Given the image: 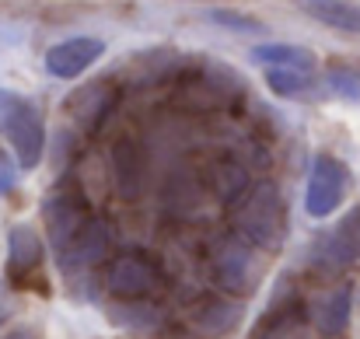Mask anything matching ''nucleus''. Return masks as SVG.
I'll return each instance as SVG.
<instances>
[{
	"instance_id": "f3484780",
	"label": "nucleus",
	"mask_w": 360,
	"mask_h": 339,
	"mask_svg": "<svg viewBox=\"0 0 360 339\" xmlns=\"http://www.w3.org/2000/svg\"><path fill=\"white\" fill-rule=\"evenodd\" d=\"M266 81H269V88L276 91V95H304V91H311V74H301V70H266Z\"/></svg>"
},
{
	"instance_id": "7ed1b4c3",
	"label": "nucleus",
	"mask_w": 360,
	"mask_h": 339,
	"mask_svg": "<svg viewBox=\"0 0 360 339\" xmlns=\"http://www.w3.org/2000/svg\"><path fill=\"white\" fill-rule=\"evenodd\" d=\"M105 287L120 301H143L161 287V269L143 252H120L105 266Z\"/></svg>"
},
{
	"instance_id": "9d476101",
	"label": "nucleus",
	"mask_w": 360,
	"mask_h": 339,
	"mask_svg": "<svg viewBox=\"0 0 360 339\" xmlns=\"http://www.w3.org/2000/svg\"><path fill=\"white\" fill-rule=\"evenodd\" d=\"M42 255H46V248H42V238L32 231L28 224H18L11 231V252H7V276L14 280V283H28V276H35L39 273V266H42Z\"/></svg>"
},
{
	"instance_id": "f03ea898",
	"label": "nucleus",
	"mask_w": 360,
	"mask_h": 339,
	"mask_svg": "<svg viewBox=\"0 0 360 339\" xmlns=\"http://www.w3.org/2000/svg\"><path fill=\"white\" fill-rule=\"evenodd\" d=\"M0 133L14 147V158H18L21 168L39 165L42 147H46V129H42L39 109L28 98H21L14 91H4V88H0Z\"/></svg>"
},
{
	"instance_id": "aec40b11",
	"label": "nucleus",
	"mask_w": 360,
	"mask_h": 339,
	"mask_svg": "<svg viewBox=\"0 0 360 339\" xmlns=\"http://www.w3.org/2000/svg\"><path fill=\"white\" fill-rule=\"evenodd\" d=\"M333 88H340L343 95H354V98H360V77H354V74L336 70V74H333Z\"/></svg>"
},
{
	"instance_id": "9b49d317",
	"label": "nucleus",
	"mask_w": 360,
	"mask_h": 339,
	"mask_svg": "<svg viewBox=\"0 0 360 339\" xmlns=\"http://www.w3.org/2000/svg\"><path fill=\"white\" fill-rule=\"evenodd\" d=\"M116 88L112 84H91V88H81L77 95H70L67 98V109L70 115L84 126V129H98L102 122H105V115L112 113V105H116Z\"/></svg>"
},
{
	"instance_id": "f8f14e48",
	"label": "nucleus",
	"mask_w": 360,
	"mask_h": 339,
	"mask_svg": "<svg viewBox=\"0 0 360 339\" xmlns=\"http://www.w3.org/2000/svg\"><path fill=\"white\" fill-rule=\"evenodd\" d=\"M304 14H311L315 21L336 28V32H350L360 35V4L350 0H301Z\"/></svg>"
},
{
	"instance_id": "4468645a",
	"label": "nucleus",
	"mask_w": 360,
	"mask_h": 339,
	"mask_svg": "<svg viewBox=\"0 0 360 339\" xmlns=\"http://www.w3.org/2000/svg\"><path fill=\"white\" fill-rule=\"evenodd\" d=\"M255 339H304V312L297 308V301L287 305V308L269 312V315L259 322Z\"/></svg>"
},
{
	"instance_id": "4be33fe9",
	"label": "nucleus",
	"mask_w": 360,
	"mask_h": 339,
	"mask_svg": "<svg viewBox=\"0 0 360 339\" xmlns=\"http://www.w3.org/2000/svg\"><path fill=\"white\" fill-rule=\"evenodd\" d=\"M11 179H14V172H11V165H7V161L0 158V196H4V193L11 189Z\"/></svg>"
},
{
	"instance_id": "ddd939ff",
	"label": "nucleus",
	"mask_w": 360,
	"mask_h": 339,
	"mask_svg": "<svg viewBox=\"0 0 360 339\" xmlns=\"http://www.w3.org/2000/svg\"><path fill=\"white\" fill-rule=\"evenodd\" d=\"M252 60L262 63L266 70H301L311 74L315 70V56L301 46H287V42H269V46H255Z\"/></svg>"
},
{
	"instance_id": "a211bd4d",
	"label": "nucleus",
	"mask_w": 360,
	"mask_h": 339,
	"mask_svg": "<svg viewBox=\"0 0 360 339\" xmlns=\"http://www.w3.org/2000/svg\"><path fill=\"white\" fill-rule=\"evenodd\" d=\"M347 319H350V290H340L336 298H329V305L322 308V333L326 336H336L347 329Z\"/></svg>"
},
{
	"instance_id": "39448f33",
	"label": "nucleus",
	"mask_w": 360,
	"mask_h": 339,
	"mask_svg": "<svg viewBox=\"0 0 360 339\" xmlns=\"http://www.w3.org/2000/svg\"><path fill=\"white\" fill-rule=\"evenodd\" d=\"M109 161H112V182H116L120 196H126V200L143 196V189L150 182V158L140 147V140L122 136L120 143L112 147V158Z\"/></svg>"
},
{
	"instance_id": "dca6fc26",
	"label": "nucleus",
	"mask_w": 360,
	"mask_h": 339,
	"mask_svg": "<svg viewBox=\"0 0 360 339\" xmlns=\"http://www.w3.org/2000/svg\"><path fill=\"white\" fill-rule=\"evenodd\" d=\"M326 259H329L333 266H343V262H354V259H360V217L343 221V227L329 238Z\"/></svg>"
},
{
	"instance_id": "2eb2a0df",
	"label": "nucleus",
	"mask_w": 360,
	"mask_h": 339,
	"mask_svg": "<svg viewBox=\"0 0 360 339\" xmlns=\"http://www.w3.org/2000/svg\"><path fill=\"white\" fill-rule=\"evenodd\" d=\"M235 319H238V305L214 298V301H200V308L193 315V326L203 336H221V333H228L235 326Z\"/></svg>"
},
{
	"instance_id": "20e7f679",
	"label": "nucleus",
	"mask_w": 360,
	"mask_h": 339,
	"mask_svg": "<svg viewBox=\"0 0 360 339\" xmlns=\"http://www.w3.org/2000/svg\"><path fill=\"white\" fill-rule=\"evenodd\" d=\"M347 168L336 161V158H315V168H311V179H308V196H304V207L311 217H329L343 196H347Z\"/></svg>"
},
{
	"instance_id": "6e6552de",
	"label": "nucleus",
	"mask_w": 360,
	"mask_h": 339,
	"mask_svg": "<svg viewBox=\"0 0 360 339\" xmlns=\"http://www.w3.org/2000/svg\"><path fill=\"white\" fill-rule=\"evenodd\" d=\"M210 273H214L217 287H224V290H231V294L252 287V259H248V248L241 245V238L221 241V245L214 248Z\"/></svg>"
},
{
	"instance_id": "1a4fd4ad",
	"label": "nucleus",
	"mask_w": 360,
	"mask_h": 339,
	"mask_svg": "<svg viewBox=\"0 0 360 339\" xmlns=\"http://www.w3.org/2000/svg\"><path fill=\"white\" fill-rule=\"evenodd\" d=\"M200 182L207 189V196H217L221 203H235L245 196L248 189V172L241 165L238 158H210L200 172Z\"/></svg>"
},
{
	"instance_id": "6ab92c4d",
	"label": "nucleus",
	"mask_w": 360,
	"mask_h": 339,
	"mask_svg": "<svg viewBox=\"0 0 360 339\" xmlns=\"http://www.w3.org/2000/svg\"><path fill=\"white\" fill-rule=\"evenodd\" d=\"M210 18L228 25V28H235V32H262V25L255 18H245V14H235V11H214Z\"/></svg>"
},
{
	"instance_id": "5701e85b",
	"label": "nucleus",
	"mask_w": 360,
	"mask_h": 339,
	"mask_svg": "<svg viewBox=\"0 0 360 339\" xmlns=\"http://www.w3.org/2000/svg\"><path fill=\"white\" fill-rule=\"evenodd\" d=\"M4 339H39V336H35L32 329H14V333H7Z\"/></svg>"
},
{
	"instance_id": "f257e3e1",
	"label": "nucleus",
	"mask_w": 360,
	"mask_h": 339,
	"mask_svg": "<svg viewBox=\"0 0 360 339\" xmlns=\"http://www.w3.org/2000/svg\"><path fill=\"white\" fill-rule=\"evenodd\" d=\"M231 224H235L241 241H248L252 248L273 252L283 241V200H280V189L273 182L252 186L241 200H235Z\"/></svg>"
},
{
	"instance_id": "412c9836",
	"label": "nucleus",
	"mask_w": 360,
	"mask_h": 339,
	"mask_svg": "<svg viewBox=\"0 0 360 339\" xmlns=\"http://www.w3.org/2000/svg\"><path fill=\"white\" fill-rule=\"evenodd\" d=\"M7 315H11V290L7 283H0V326L7 322Z\"/></svg>"
},
{
	"instance_id": "0eeeda50",
	"label": "nucleus",
	"mask_w": 360,
	"mask_h": 339,
	"mask_svg": "<svg viewBox=\"0 0 360 339\" xmlns=\"http://www.w3.org/2000/svg\"><path fill=\"white\" fill-rule=\"evenodd\" d=\"M102 53H105L102 39H88V35L67 39V42H60V46H53V49L46 53V70H49L53 77L70 81V77H81Z\"/></svg>"
},
{
	"instance_id": "423d86ee",
	"label": "nucleus",
	"mask_w": 360,
	"mask_h": 339,
	"mask_svg": "<svg viewBox=\"0 0 360 339\" xmlns=\"http://www.w3.org/2000/svg\"><path fill=\"white\" fill-rule=\"evenodd\" d=\"M109 241H112V231L105 224V217H88V221H81V227L56 248V255L63 259V266H91V262H98L102 255H105V248H109Z\"/></svg>"
}]
</instances>
